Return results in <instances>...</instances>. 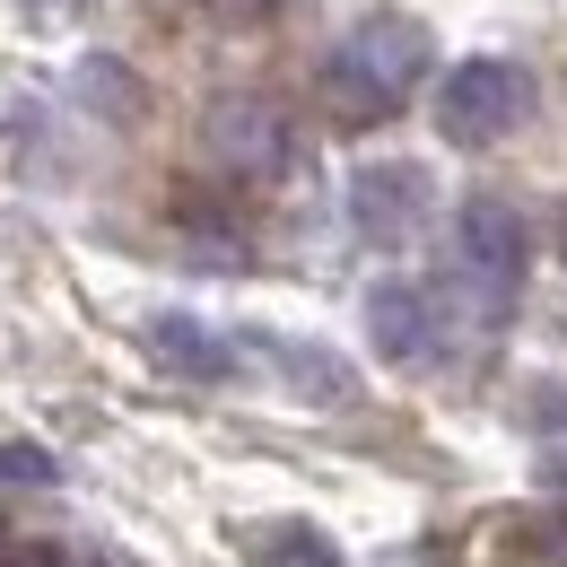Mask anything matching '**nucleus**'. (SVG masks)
<instances>
[{
  "label": "nucleus",
  "mask_w": 567,
  "mask_h": 567,
  "mask_svg": "<svg viewBox=\"0 0 567 567\" xmlns=\"http://www.w3.org/2000/svg\"><path fill=\"white\" fill-rule=\"evenodd\" d=\"M27 9H35V18H62V9H71V0H27Z\"/></svg>",
  "instance_id": "9b49d317"
},
{
  "label": "nucleus",
  "mask_w": 567,
  "mask_h": 567,
  "mask_svg": "<svg viewBox=\"0 0 567 567\" xmlns=\"http://www.w3.org/2000/svg\"><path fill=\"white\" fill-rule=\"evenodd\" d=\"M210 141H218V157L236 166V175H271L288 157V132H280V114L271 105H227L210 123Z\"/></svg>",
  "instance_id": "0eeeda50"
},
{
  "label": "nucleus",
  "mask_w": 567,
  "mask_h": 567,
  "mask_svg": "<svg viewBox=\"0 0 567 567\" xmlns=\"http://www.w3.org/2000/svg\"><path fill=\"white\" fill-rule=\"evenodd\" d=\"M350 218H358V236H375V245H411L427 218V175L420 166H358Z\"/></svg>",
  "instance_id": "20e7f679"
},
{
  "label": "nucleus",
  "mask_w": 567,
  "mask_h": 567,
  "mask_svg": "<svg viewBox=\"0 0 567 567\" xmlns=\"http://www.w3.org/2000/svg\"><path fill=\"white\" fill-rule=\"evenodd\" d=\"M0 481H53V454H35V445H0Z\"/></svg>",
  "instance_id": "9d476101"
},
{
  "label": "nucleus",
  "mask_w": 567,
  "mask_h": 567,
  "mask_svg": "<svg viewBox=\"0 0 567 567\" xmlns=\"http://www.w3.org/2000/svg\"><path fill=\"white\" fill-rule=\"evenodd\" d=\"M427 315H436V297H427L420 280L367 288V341L384 358H427Z\"/></svg>",
  "instance_id": "39448f33"
},
{
  "label": "nucleus",
  "mask_w": 567,
  "mask_h": 567,
  "mask_svg": "<svg viewBox=\"0 0 567 567\" xmlns=\"http://www.w3.org/2000/svg\"><path fill=\"white\" fill-rule=\"evenodd\" d=\"M262 358L297 384V402H350V367L332 350H306V341H262Z\"/></svg>",
  "instance_id": "1a4fd4ad"
},
{
  "label": "nucleus",
  "mask_w": 567,
  "mask_h": 567,
  "mask_svg": "<svg viewBox=\"0 0 567 567\" xmlns=\"http://www.w3.org/2000/svg\"><path fill=\"white\" fill-rule=\"evenodd\" d=\"M524 254H533V236H524L515 202L472 193V202L454 210V280L481 306V323H506V306H515V288H524Z\"/></svg>",
  "instance_id": "7ed1b4c3"
},
{
  "label": "nucleus",
  "mask_w": 567,
  "mask_h": 567,
  "mask_svg": "<svg viewBox=\"0 0 567 567\" xmlns=\"http://www.w3.org/2000/svg\"><path fill=\"white\" fill-rule=\"evenodd\" d=\"M420 79H427V27L402 18V9H375V18H358L350 35H341L323 87H332L341 123H384Z\"/></svg>",
  "instance_id": "f257e3e1"
},
{
  "label": "nucleus",
  "mask_w": 567,
  "mask_h": 567,
  "mask_svg": "<svg viewBox=\"0 0 567 567\" xmlns=\"http://www.w3.org/2000/svg\"><path fill=\"white\" fill-rule=\"evenodd\" d=\"M148 358L175 367V375H193V384H227L236 375V350L218 341L210 323H193V315H157L148 323Z\"/></svg>",
  "instance_id": "423d86ee"
},
{
  "label": "nucleus",
  "mask_w": 567,
  "mask_h": 567,
  "mask_svg": "<svg viewBox=\"0 0 567 567\" xmlns=\"http://www.w3.org/2000/svg\"><path fill=\"white\" fill-rule=\"evenodd\" d=\"M533 123V71L506 53H472L436 79V132L454 148H497Z\"/></svg>",
  "instance_id": "f03ea898"
},
{
  "label": "nucleus",
  "mask_w": 567,
  "mask_h": 567,
  "mask_svg": "<svg viewBox=\"0 0 567 567\" xmlns=\"http://www.w3.org/2000/svg\"><path fill=\"white\" fill-rule=\"evenodd\" d=\"M9 567H62V559H9Z\"/></svg>",
  "instance_id": "f8f14e48"
},
{
  "label": "nucleus",
  "mask_w": 567,
  "mask_h": 567,
  "mask_svg": "<svg viewBox=\"0 0 567 567\" xmlns=\"http://www.w3.org/2000/svg\"><path fill=\"white\" fill-rule=\"evenodd\" d=\"M0 567H9V550H0Z\"/></svg>",
  "instance_id": "ddd939ff"
},
{
  "label": "nucleus",
  "mask_w": 567,
  "mask_h": 567,
  "mask_svg": "<svg viewBox=\"0 0 567 567\" xmlns=\"http://www.w3.org/2000/svg\"><path fill=\"white\" fill-rule=\"evenodd\" d=\"M245 550H254V567H341L332 533H323V524H306V515L254 524V533H245Z\"/></svg>",
  "instance_id": "6e6552de"
}]
</instances>
